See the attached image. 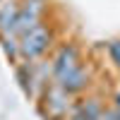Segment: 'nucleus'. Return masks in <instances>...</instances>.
I'll list each match as a JSON object with an SVG mask.
<instances>
[{"mask_svg":"<svg viewBox=\"0 0 120 120\" xmlns=\"http://www.w3.org/2000/svg\"><path fill=\"white\" fill-rule=\"evenodd\" d=\"M103 108L106 106H103V101L98 96H84V98H79V101L72 103L67 120H101Z\"/></svg>","mask_w":120,"mask_h":120,"instance_id":"5","label":"nucleus"},{"mask_svg":"<svg viewBox=\"0 0 120 120\" xmlns=\"http://www.w3.org/2000/svg\"><path fill=\"white\" fill-rule=\"evenodd\" d=\"M48 5L41 3V0H19L17 5V19H15V36L34 29L36 24L43 22Z\"/></svg>","mask_w":120,"mask_h":120,"instance_id":"4","label":"nucleus"},{"mask_svg":"<svg viewBox=\"0 0 120 120\" xmlns=\"http://www.w3.org/2000/svg\"><path fill=\"white\" fill-rule=\"evenodd\" d=\"M115 108H120V91L115 94Z\"/></svg>","mask_w":120,"mask_h":120,"instance_id":"11","label":"nucleus"},{"mask_svg":"<svg viewBox=\"0 0 120 120\" xmlns=\"http://www.w3.org/2000/svg\"><path fill=\"white\" fill-rule=\"evenodd\" d=\"M0 3H3V0H0Z\"/></svg>","mask_w":120,"mask_h":120,"instance_id":"13","label":"nucleus"},{"mask_svg":"<svg viewBox=\"0 0 120 120\" xmlns=\"http://www.w3.org/2000/svg\"><path fill=\"white\" fill-rule=\"evenodd\" d=\"M108 48V55H111V63L120 70V38H113V41H108L106 43Z\"/></svg>","mask_w":120,"mask_h":120,"instance_id":"9","label":"nucleus"},{"mask_svg":"<svg viewBox=\"0 0 120 120\" xmlns=\"http://www.w3.org/2000/svg\"><path fill=\"white\" fill-rule=\"evenodd\" d=\"M101 120H120V108H103L101 113Z\"/></svg>","mask_w":120,"mask_h":120,"instance_id":"10","label":"nucleus"},{"mask_svg":"<svg viewBox=\"0 0 120 120\" xmlns=\"http://www.w3.org/2000/svg\"><path fill=\"white\" fill-rule=\"evenodd\" d=\"M0 46H3L5 55L12 60V63H19V46H17V36H5V38H0Z\"/></svg>","mask_w":120,"mask_h":120,"instance_id":"8","label":"nucleus"},{"mask_svg":"<svg viewBox=\"0 0 120 120\" xmlns=\"http://www.w3.org/2000/svg\"><path fill=\"white\" fill-rule=\"evenodd\" d=\"M17 5H19V0H3V3H0V38L15 36Z\"/></svg>","mask_w":120,"mask_h":120,"instance_id":"6","label":"nucleus"},{"mask_svg":"<svg viewBox=\"0 0 120 120\" xmlns=\"http://www.w3.org/2000/svg\"><path fill=\"white\" fill-rule=\"evenodd\" d=\"M72 103V96L53 82H48L38 94V111L46 120H67Z\"/></svg>","mask_w":120,"mask_h":120,"instance_id":"3","label":"nucleus"},{"mask_svg":"<svg viewBox=\"0 0 120 120\" xmlns=\"http://www.w3.org/2000/svg\"><path fill=\"white\" fill-rule=\"evenodd\" d=\"M55 43V31L48 22L36 24L34 29L19 34L17 36V46H19V60L24 63H36L41 60Z\"/></svg>","mask_w":120,"mask_h":120,"instance_id":"2","label":"nucleus"},{"mask_svg":"<svg viewBox=\"0 0 120 120\" xmlns=\"http://www.w3.org/2000/svg\"><path fill=\"white\" fill-rule=\"evenodd\" d=\"M15 72H17L22 91L26 96H34V67H31V63H24V60L15 63Z\"/></svg>","mask_w":120,"mask_h":120,"instance_id":"7","label":"nucleus"},{"mask_svg":"<svg viewBox=\"0 0 120 120\" xmlns=\"http://www.w3.org/2000/svg\"><path fill=\"white\" fill-rule=\"evenodd\" d=\"M51 63V82L65 89L70 96H77L91 86V65L84 60L82 48L75 41L60 43Z\"/></svg>","mask_w":120,"mask_h":120,"instance_id":"1","label":"nucleus"},{"mask_svg":"<svg viewBox=\"0 0 120 120\" xmlns=\"http://www.w3.org/2000/svg\"><path fill=\"white\" fill-rule=\"evenodd\" d=\"M41 3H48V0H41Z\"/></svg>","mask_w":120,"mask_h":120,"instance_id":"12","label":"nucleus"}]
</instances>
